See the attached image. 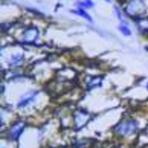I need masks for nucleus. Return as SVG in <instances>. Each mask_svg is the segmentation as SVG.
Masks as SVG:
<instances>
[{"mask_svg": "<svg viewBox=\"0 0 148 148\" xmlns=\"http://www.w3.org/2000/svg\"><path fill=\"white\" fill-rule=\"evenodd\" d=\"M73 12H76V14H79L81 15V17H83V18H86V20H89L90 21V23H92V17H90V15H87V12H86V11L84 9H81V8H78V9H76V11H73Z\"/></svg>", "mask_w": 148, "mask_h": 148, "instance_id": "10", "label": "nucleus"}, {"mask_svg": "<svg viewBox=\"0 0 148 148\" xmlns=\"http://www.w3.org/2000/svg\"><path fill=\"white\" fill-rule=\"evenodd\" d=\"M125 14L128 15V17L131 18H139L142 14H145V11H147V5L144 0H128L127 3H125Z\"/></svg>", "mask_w": 148, "mask_h": 148, "instance_id": "2", "label": "nucleus"}, {"mask_svg": "<svg viewBox=\"0 0 148 148\" xmlns=\"http://www.w3.org/2000/svg\"><path fill=\"white\" fill-rule=\"evenodd\" d=\"M89 119H90V113H87L86 110H76L75 112V127L83 128Z\"/></svg>", "mask_w": 148, "mask_h": 148, "instance_id": "6", "label": "nucleus"}, {"mask_svg": "<svg viewBox=\"0 0 148 148\" xmlns=\"http://www.w3.org/2000/svg\"><path fill=\"white\" fill-rule=\"evenodd\" d=\"M25 128H26V124L23 122V121H17V122H15L12 127L6 131V139H9V140H17L20 136H21V133H23Z\"/></svg>", "mask_w": 148, "mask_h": 148, "instance_id": "3", "label": "nucleus"}, {"mask_svg": "<svg viewBox=\"0 0 148 148\" xmlns=\"http://www.w3.org/2000/svg\"><path fill=\"white\" fill-rule=\"evenodd\" d=\"M38 95H40V90H31V92H28V93H25V95L21 96L20 102L17 104V108H25V107H28L29 104L34 102V99H35Z\"/></svg>", "mask_w": 148, "mask_h": 148, "instance_id": "5", "label": "nucleus"}, {"mask_svg": "<svg viewBox=\"0 0 148 148\" xmlns=\"http://www.w3.org/2000/svg\"><path fill=\"white\" fill-rule=\"evenodd\" d=\"M21 63H23V53H18V55L15 53V55H12L9 58V64L14 66V67L15 66H21Z\"/></svg>", "mask_w": 148, "mask_h": 148, "instance_id": "8", "label": "nucleus"}, {"mask_svg": "<svg viewBox=\"0 0 148 148\" xmlns=\"http://www.w3.org/2000/svg\"><path fill=\"white\" fill-rule=\"evenodd\" d=\"M106 2H112V0H106Z\"/></svg>", "mask_w": 148, "mask_h": 148, "instance_id": "12", "label": "nucleus"}, {"mask_svg": "<svg viewBox=\"0 0 148 148\" xmlns=\"http://www.w3.org/2000/svg\"><path fill=\"white\" fill-rule=\"evenodd\" d=\"M119 31L122 32L124 35H127V37L131 35V31L128 29V25H119Z\"/></svg>", "mask_w": 148, "mask_h": 148, "instance_id": "11", "label": "nucleus"}, {"mask_svg": "<svg viewBox=\"0 0 148 148\" xmlns=\"http://www.w3.org/2000/svg\"><path fill=\"white\" fill-rule=\"evenodd\" d=\"M138 130H139V122L136 119H124L113 128V133L125 138V136L134 134Z\"/></svg>", "mask_w": 148, "mask_h": 148, "instance_id": "1", "label": "nucleus"}, {"mask_svg": "<svg viewBox=\"0 0 148 148\" xmlns=\"http://www.w3.org/2000/svg\"><path fill=\"white\" fill-rule=\"evenodd\" d=\"M76 6L81 8V9H86V8H93V2H92V0H83V2H76Z\"/></svg>", "mask_w": 148, "mask_h": 148, "instance_id": "9", "label": "nucleus"}, {"mask_svg": "<svg viewBox=\"0 0 148 148\" xmlns=\"http://www.w3.org/2000/svg\"><path fill=\"white\" fill-rule=\"evenodd\" d=\"M134 23H136V26H138V31H140L142 34H147L148 32V17L134 18Z\"/></svg>", "mask_w": 148, "mask_h": 148, "instance_id": "7", "label": "nucleus"}, {"mask_svg": "<svg viewBox=\"0 0 148 148\" xmlns=\"http://www.w3.org/2000/svg\"><path fill=\"white\" fill-rule=\"evenodd\" d=\"M38 34H40V32H38V29L34 28V26L26 28V29L23 31V34H21V37H20V41H21V43H34V41L37 40Z\"/></svg>", "mask_w": 148, "mask_h": 148, "instance_id": "4", "label": "nucleus"}, {"mask_svg": "<svg viewBox=\"0 0 148 148\" xmlns=\"http://www.w3.org/2000/svg\"><path fill=\"white\" fill-rule=\"evenodd\" d=\"M147 89H148V83H147Z\"/></svg>", "mask_w": 148, "mask_h": 148, "instance_id": "13", "label": "nucleus"}]
</instances>
